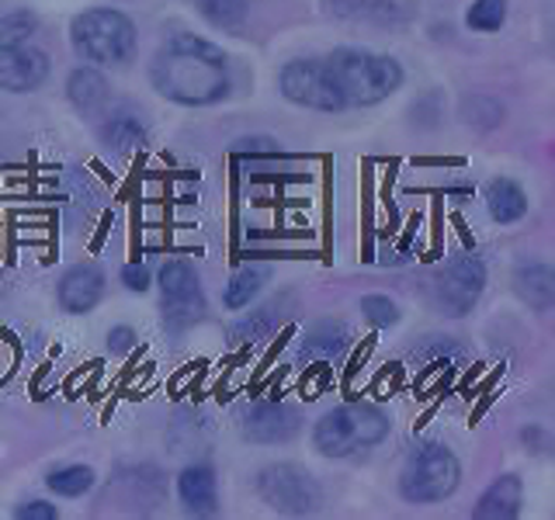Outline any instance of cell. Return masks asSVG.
Masks as SVG:
<instances>
[{
  "instance_id": "1",
  "label": "cell",
  "mask_w": 555,
  "mask_h": 520,
  "mask_svg": "<svg viewBox=\"0 0 555 520\" xmlns=\"http://www.w3.org/2000/svg\"><path fill=\"white\" fill-rule=\"evenodd\" d=\"M150 80L156 94H164L173 104L184 108H208L230 98V66L225 52L202 39V35L178 31L156 49L150 63Z\"/></svg>"
},
{
  "instance_id": "2",
  "label": "cell",
  "mask_w": 555,
  "mask_h": 520,
  "mask_svg": "<svg viewBox=\"0 0 555 520\" xmlns=\"http://www.w3.org/2000/svg\"><path fill=\"white\" fill-rule=\"evenodd\" d=\"M323 63L347 108H372V104H382L403 87V66L372 49L344 46L323 56Z\"/></svg>"
},
{
  "instance_id": "3",
  "label": "cell",
  "mask_w": 555,
  "mask_h": 520,
  "mask_svg": "<svg viewBox=\"0 0 555 520\" xmlns=\"http://www.w3.org/2000/svg\"><path fill=\"white\" fill-rule=\"evenodd\" d=\"M389 416L372 403H344L320 416V424L312 427V444L326 458H347L361 447H375L386 441Z\"/></svg>"
},
{
  "instance_id": "4",
  "label": "cell",
  "mask_w": 555,
  "mask_h": 520,
  "mask_svg": "<svg viewBox=\"0 0 555 520\" xmlns=\"http://www.w3.org/2000/svg\"><path fill=\"white\" fill-rule=\"evenodd\" d=\"M69 42H74L83 60L98 66H121L135 52V25L129 14L115 8H91L74 17Z\"/></svg>"
},
{
  "instance_id": "5",
  "label": "cell",
  "mask_w": 555,
  "mask_h": 520,
  "mask_svg": "<svg viewBox=\"0 0 555 520\" xmlns=\"http://www.w3.org/2000/svg\"><path fill=\"white\" fill-rule=\"evenodd\" d=\"M462 482V465L455 451L444 444H424L416 447L399 476V493L406 503H441L451 496Z\"/></svg>"
},
{
  "instance_id": "6",
  "label": "cell",
  "mask_w": 555,
  "mask_h": 520,
  "mask_svg": "<svg viewBox=\"0 0 555 520\" xmlns=\"http://www.w3.org/2000/svg\"><path fill=\"white\" fill-rule=\"evenodd\" d=\"M257 496L264 499L271 510L288 514V517H309V514H317L323 503L320 482L312 479L306 468L292 461L268 465L264 472L257 476Z\"/></svg>"
},
{
  "instance_id": "7",
  "label": "cell",
  "mask_w": 555,
  "mask_h": 520,
  "mask_svg": "<svg viewBox=\"0 0 555 520\" xmlns=\"http://www.w3.org/2000/svg\"><path fill=\"white\" fill-rule=\"evenodd\" d=\"M278 87H282V94L299 104V108H309V112H323V115H337L344 112L347 104L337 91L334 77H330V69L320 60H292L282 66V74H278Z\"/></svg>"
},
{
  "instance_id": "8",
  "label": "cell",
  "mask_w": 555,
  "mask_h": 520,
  "mask_svg": "<svg viewBox=\"0 0 555 520\" xmlns=\"http://www.w3.org/2000/svg\"><path fill=\"white\" fill-rule=\"evenodd\" d=\"M482 288H486V264L476 253H459L434 274L430 299L444 316H465L479 302Z\"/></svg>"
},
{
  "instance_id": "9",
  "label": "cell",
  "mask_w": 555,
  "mask_h": 520,
  "mask_svg": "<svg viewBox=\"0 0 555 520\" xmlns=\"http://www.w3.org/2000/svg\"><path fill=\"white\" fill-rule=\"evenodd\" d=\"M160 295H164V320L173 329H184L202 320L205 312V295L195 268L188 260L173 257L160 268Z\"/></svg>"
},
{
  "instance_id": "10",
  "label": "cell",
  "mask_w": 555,
  "mask_h": 520,
  "mask_svg": "<svg viewBox=\"0 0 555 520\" xmlns=\"http://www.w3.org/2000/svg\"><path fill=\"white\" fill-rule=\"evenodd\" d=\"M49 77V56L28 42L0 46V91L8 94H31L39 91Z\"/></svg>"
},
{
  "instance_id": "11",
  "label": "cell",
  "mask_w": 555,
  "mask_h": 520,
  "mask_svg": "<svg viewBox=\"0 0 555 520\" xmlns=\"http://www.w3.org/2000/svg\"><path fill=\"white\" fill-rule=\"evenodd\" d=\"M299 413L285 403H257L243 416V438L254 444H285L299 433Z\"/></svg>"
},
{
  "instance_id": "12",
  "label": "cell",
  "mask_w": 555,
  "mask_h": 520,
  "mask_svg": "<svg viewBox=\"0 0 555 520\" xmlns=\"http://www.w3.org/2000/svg\"><path fill=\"white\" fill-rule=\"evenodd\" d=\"M326 14L340 17V22L354 25H382V28H399L413 22V8L406 0H323Z\"/></svg>"
},
{
  "instance_id": "13",
  "label": "cell",
  "mask_w": 555,
  "mask_h": 520,
  "mask_svg": "<svg viewBox=\"0 0 555 520\" xmlns=\"http://www.w3.org/2000/svg\"><path fill=\"white\" fill-rule=\"evenodd\" d=\"M104 299V271L98 264H77L60 282V306L66 312H91Z\"/></svg>"
},
{
  "instance_id": "14",
  "label": "cell",
  "mask_w": 555,
  "mask_h": 520,
  "mask_svg": "<svg viewBox=\"0 0 555 520\" xmlns=\"http://www.w3.org/2000/svg\"><path fill=\"white\" fill-rule=\"evenodd\" d=\"M178 496L188 514L195 517H212L219 510V490H216V472L208 465H188L178 476Z\"/></svg>"
},
{
  "instance_id": "15",
  "label": "cell",
  "mask_w": 555,
  "mask_h": 520,
  "mask_svg": "<svg viewBox=\"0 0 555 520\" xmlns=\"http://www.w3.org/2000/svg\"><path fill=\"white\" fill-rule=\"evenodd\" d=\"M520 493H525V485H520L517 476H500L490 490H486L476 503V517L479 520H511L520 514Z\"/></svg>"
},
{
  "instance_id": "16",
  "label": "cell",
  "mask_w": 555,
  "mask_h": 520,
  "mask_svg": "<svg viewBox=\"0 0 555 520\" xmlns=\"http://www.w3.org/2000/svg\"><path fill=\"white\" fill-rule=\"evenodd\" d=\"M486 208H490V216L500 225H511V222H520L528 216V195L517 181L493 178L490 184H486Z\"/></svg>"
},
{
  "instance_id": "17",
  "label": "cell",
  "mask_w": 555,
  "mask_h": 520,
  "mask_svg": "<svg viewBox=\"0 0 555 520\" xmlns=\"http://www.w3.org/2000/svg\"><path fill=\"white\" fill-rule=\"evenodd\" d=\"M66 98L77 112H98L101 104L108 101V80H104L101 69L80 66L66 80Z\"/></svg>"
},
{
  "instance_id": "18",
  "label": "cell",
  "mask_w": 555,
  "mask_h": 520,
  "mask_svg": "<svg viewBox=\"0 0 555 520\" xmlns=\"http://www.w3.org/2000/svg\"><path fill=\"white\" fill-rule=\"evenodd\" d=\"M514 291L534 309H548L555 299V274L548 264H525L514 271Z\"/></svg>"
},
{
  "instance_id": "19",
  "label": "cell",
  "mask_w": 555,
  "mask_h": 520,
  "mask_svg": "<svg viewBox=\"0 0 555 520\" xmlns=\"http://www.w3.org/2000/svg\"><path fill=\"white\" fill-rule=\"evenodd\" d=\"M195 8L208 25L236 31V28H243V22H247L250 0H195Z\"/></svg>"
},
{
  "instance_id": "20",
  "label": "cell",
  "mask_w": 555,
  "mask_h": 520,
  "mask_svg": "<svg viewBox=\"0 0 555 520\" xmlns=\"http://www.w3.org/2000/svg\"><path fill=\"white\" fill-rule=\"evenodd\" d=\"M46 485L52 493H60V496H83L94 485V468H87V465L52 468V472L46 476Z\"/></svg>"
},
{
  "instance_id": "21",
  "label": "cell",
  "mask_w": 555,
  "mask_h": 520,
  "mask_svg": "<svg viewBox=\"0 0 555 520\" xmlns=\"http://www.w3.org/2000/svg\"><path fill=\"white\" fill-rule=\"evenodd\" d=\"M344 347H347V329L340 323H323V326H317V334L302 340L299 354L302 358H337Z\"/></svg>"
},
{
  "instance_id": "22",
  "label": "cell",
  "mask_w": 555,
  "mask_h": 520,
  "mask_svg": "<svg viewBox=\"0 0 555 520\" xmlns=\"http://www.w3.org/2000/svg\"><path fill=\"white\" fill-rule=\"evenodd\" d=\"M264 277H268V268H240L233 277H230V285H225V306L230 309H243V306H250V299L260 291V285H264Z\"/></svg>"
},
{
  "instance_id": "23",
  "label": "cell",
  "mask_w": 555,
  "mask_h": 520,
  "mask_svg": "<svg viewBox=\"0 0 555 520\" xmlns=\"http://www.w3.org/2000/svg\"><path fill=\"white\" fill-rule=\"evenodd\" d=\"M101 139L108 150H118V153H132L139 143H143V126L132 118V115H115L108 126L101 129Z\"/></svg>"
},
{
  "instance_id": "24",
  "label": "cell",
  "mask_w": 555,
  "mask_h": 520,
  "mask_svg": "<svg viewBox=\"0 0 555 520\" xmlns=\"http://www.w3.org/2000/svg\"><path fill=\"white\" fill-rule=\"evenodd\" d=\"M507 22V0H476L465 14V25L473 31H500Z\"/></svg>"
},
{
  "instance_id": "25",
  "label": "cell",
  "mask_w": 555,
  "mask_h": 520,
  "mask_svg": "<svg viewBox=\"0 0 555 520\" xmlns=\"http://www.w3.org/2000/svg\"><path fill=\"white\" fill-rule=\"evenodd\" d=\"M39 31V17L31 11H11L0 17V46H22Z\"/></svg>"
},
{
  "instance_id": "26",
  "label": "cell",
  "mask_w": 555,
  "mask_h": 520,
  "mask_svg": "<svg viewBox=\"0 0 555 520\" xmlns=\"http://www.w3.org/2000/svg\"><path fill=\"white\" fill-rule=\"evenodd\" d=\"M361 312H364V320H369L372 326H378V329L399 323V306L389 299V295H364Z\"/></svg>"
},
{
  "instance_id": "27",
  "label": "cell",
  "mask_w": 555,
  "mask_h": 520,
  "mask_svg": "<svg viewBox=\"0 0 555 520\" xmlns=\"http://www.w3.org/2000/svg\"><path fill=\"white\" fill-rule=\"evenodd\" d=\"M271 326H274V312H271V306H264V309H260V316H257V320L240 323V326L233 329V337H240V340H257L260 334H268Z\"/></svg>"
},
{
  "instance_id": "28",
  "label": "cell",
  "mask_w": 555,
  "mask_h": 520,
  "mask_svg": "<svg viewBox=\"0 0 555 520\" xmlns=\"http://www.w3.org/2000/svg\"><path fill=\"white\" fill-rule=\"evenodd\" d=\"M14 517H17V520H56L60 514H56V507H52V503L31 499V503H25V507H17Z\"/></svg>"
},
{
  "instance_id": "29",
  "label": "cell",
  "mask_w": 555,
  "mask_h": 520,
  "mask_svg": "<svg viewBox=\"0 0 555 520\" xmlns=\"http://www.w3.org/2000/svg\"><path fill=\"white\" fill-rule=\"evenodd\" d=\"M121 282H126L129 291H146L150 288V271H146V264H126V268H121Z\"/></svg>"
},
{
  "instance_id": "30",
  "label": "cell",
  "mask_w": 555,
  "mask_h": 520,
  "mask_svg": "<svg viewBox=\"0 0 555 520\" xmlns=\"http://www.w3.org/2000/svg\"><path fill=\"white\" fill-rule=\"evenodd\" d=\"M132 343H135V334H132L129 326H115L112 334H108V351H115V354L132 351Z\"/></svg>"
}]
</instances>
